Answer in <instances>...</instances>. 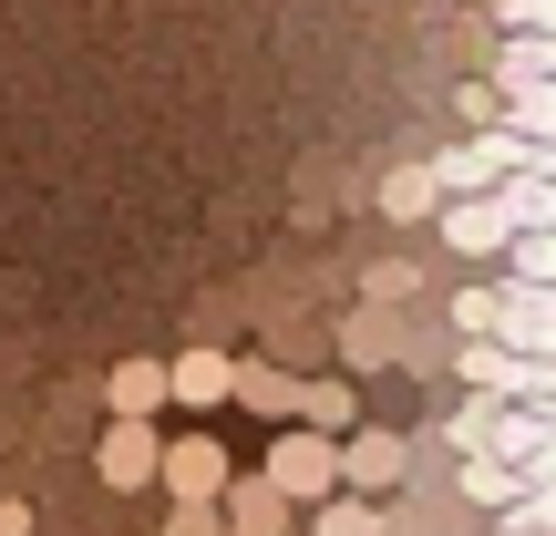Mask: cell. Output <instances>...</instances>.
Listing matches in <instances>:
<instances>
[{"label": "cell", "mask_w": 556, "mask_h": 536, "mask_svg": "<svg viewBox=\"0 0 556 536\" xmlns=\"http://www.w3.org/2000/svg\"><path fill=\"white\" fill-rule=\"evenodd\" d=\"M238 536H278V496H268V485H248V496H238Z\"/></svg>", "instance_id": "4fadbf2b"}, {"label": "cell", "mask_w": 556, "mask_h": 536, "mask_svg": "<svg viewBox=\"0 0 556 536\" xmlns=\"http://www.w3.org/2000/svg\"><path fill=\"white\" fill-rule=\"evenodd\" d=\"M505 103H516V135H556V94L546 83H516Z\"/></svg>", "instance_id": "8fae6325"}, {"label": "cell", "mask_w": 556, "mask_h": 536, "mask_svg": "<svg viewBox=\"0 0 556 536\" xmlns=\"http://www.w3.org/2000/svg\"><path fill=\"white\" fill-rule=\"evenodd\" d=\"M330 475H340V454H330L319 434H289V444L268 454V496H330Z\"/></svg>", "instance_id": "6da1fadb"}, {"label": "cell", "mask_w": 556, "mask_h": 536, "mask_svg": "<svg viewBox=\"0 0 556 536\" xmlns=\"http://www.w3.org/2000/svg\"><path fill=\"white\" fill-rule=\"evenodd\" d=\"M299 402H309V434H319V423H351V392H340V382H309Z\"/></svg>", "instance_id": "9a60e30c"}, {"label": "cell", "mask_w": 556, "mask_h": 536, "mask_svg": "<svg viewBox=\"0 0 556 536\" xmlns=\"http://www.w3.org/2000/svg\"><path fill=\"white\" fill-rule=\"evenodd\" d=\"M546 269H556V248H546V227H526V238H516V289H536Z\"/></svg>", "instance_id": "7c38bea8"}, {"label": "cell", "mask_w": 556, "mask_h": 536, "mask_svg": "<svg viewBox=\"0 0 556 536\" xmlns=\"http://www.w3.org/2000/svg\"><path fill=\"white\" fill-rule=\"evenodd\" d=\"M464 496H475V506H516L526 485L505 475V464H484V454H464Z\"/></svg>", "instance_id": "30bf717a"}, {"label": "cell", "mask_w": 556, "mask_h": 536, "mask_svg": "<svg viewBox=\"0 0 556 536\" xmlns=\"http://www.w3.org/2000/svg\"><path fill=\"white\" fill-rule=\"evenodd\" d=\"M495 217H505V227H516V238H526V227H546V217H556V186H546V176H505Z\"/></svg>", "instance_id": "277c9868"}, {"label": "cell", "mask_w": 556, "mask_h": 536, "mask_svg": "<svg viewBox=\"0 0 556 536\" xmlns=\"http://www.w3.org/2000/svg\"><path fill=\"white\" fill-rule=\"evenodd\" d=\"M155 475L176 485L186 506H206V496L227 485V464H217V444H176V454H155Z\"/></svg>", "instance_id": "7a4b0ae2"}, {"label": "cell", "mask_w": 556, "mask_h": 536, "mask_svg": "<svg viewBox=\"0 0 556 536\" xmlns=\"http://www.w3.org/2000/svg\"><path fill=\"white\" fill-rule=\"evenodd\" d=\"M443 238H454L464 259H484V248L505 238V217H495V197H475V207H454V217H443Z\"/></svg>", "instance_id": "5b68a950"}, {"label": "cell", "mask_w": 556, "mask_h": 536, "mask_svg": "<svg viewBox=\"0 0 556 536\" xmlns=\"http://www.w3.org/2000/svg\"><path fill=\"white\" fill-rule=\"evenodd\" d=\"M505 21H516V32H546V21H556V0H505Z\"/></svg>", "instance_id": "2e32d148"}, {"label": "cell", "mask_w": 556, "mask_h": 536, "mask_svg": "<svg viewBox=\"0 0 556 536\" xmlns=\"http://www.w3.org/2000/svg\"><path fill=\"white\" fill-rule=\"evenodd\" d=\"M155 454H165V444L144 434V423H114V434H103V485H144Z\"/></svg>", "instance_id": "3957f363"}, {"label": "cell", "mask_w": 556, "mask_h": 536, "mask_svg": "<svg viewBox=\"0 0 556 536\" xmlns=\"http://www.w3.org/2000/svg\"><path fill=\"white\" fill-rule=\"evenodd\" d=\"M227 382H238V372H227V361H217V351H186V361H176V372H165V392H186V402H217V392H227Z\"/></svg>", "instance_id": "8992f818"}, {"label": "cell", "mask_w": 556, "mask_h": 536, "mask_svg": "<svg viewBox=\"0 0 556 536\" xmlns=\"http://www.w3.org/2000/svg\"><path fill=\"white\" fill-rule=\"evenodd\" d=\"M155 402H165V372H155V361H124V372H114V413H124V423H144Z\"/></svg>", "instance_id": "52a82bcc"}, {"label": "cell", "mask_w": 556, "mask_h": 536, "mask_svg": "<svg viewBox=\"0 0 556 536\" xmlns=\"http://www.w3.org/2000/svg\"><path fill=\"white\" fill-rule=\"evenodd\" d=\"M0 536H31V506H0Z\"/></svg>", "instance_id": "ac0fdd59"}, {"label": "cell", "mask_w": 556, "mask_h": 536, "mask_svg": "<svg viewBox=\"0 0 556 536\" xmlns=\"http://www.w3.org/2000/svg\"><path fill=\"white\" fill-rule=\"evenodd\" d=\"M516 83H546V32H516L495 62V94H516Z\"/></svg>", "instance_id": "ba28073f"}, {"label": "cell", "mask_w": 556, "mask_h": 536, "mask_svg": "<svg viewBox=\"0 0 556 536\" xmlns=\"http://www.w3.org/2000/svg\"><path fill=\"white\" fill-rule=\"evenodd\" d=\"M381 207H392V217H422V207H433V165H422V176H392V197H381Z\"/></svg>", "instance_id": "5bb4252c"}, {"label": "cell", "mask_w": 556, "mask_h": 536, "mask_svg": "<svg viewBox=\"0 0 556 536\" xmlns=\"http://www.w3.org/2000/svg\"><path fill=\"white\" fill-rule=\"evenodd\" d=\"M165 536H217V516H206V506H176V526Z\"/></svg>", "instance_id": "e0dca14e"}, {"label": "cell", "mask_w": 556, "mask_h": 536, "mask_svg": "<svg viewBox=\"0 0 556 536\" xmlns=\"http://www.w3.org/2000/svg\"><path fill=\"white\" fill-rule=\"evenodd\" d=\"M351 475H361V485H402V444H392V434H361V444H351Z\"/></svg>", "instance_id": "9c48e42d"}]
</instances>
